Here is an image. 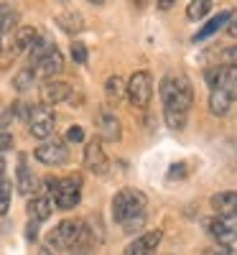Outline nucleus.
I'll return each instance as SVG.
<instances>
[{
    "mask_svg": "<svg viewBox=\"0 0 237 255\" xmlns=\"http://www.w3.org/2000/svg\"><path fill=\"white\" fill-rule=\"evenodd\" d=\"M10 202H13V184L8 179H3V181H0V217L8 215Z\"/></svg>",
    "mask_w": 237,
    "mask_h": 255,
    "instance_id": "nucleus-26",
    "label": "nucleus"
},
{
    "mask_svg": "<svg viewBox=\"0 0 237 255\" xmlns=\"http://www.w3.org/2000/svg\"><path fill=\"white\" fill-rule=\"evenodd\" d=\"M69 54H72V59L77 61V64H87V46L84 44H79V41H74V44L69 46Z\"/></svg>",
    "mask_w": 237,
    "mask_h": 255,
    "instance_id": "nucleus-30",
    "label": "nucleus"
},
{
    "mask_svg": "<svg viewBox=\"0 0 237 255\" xmlns=\"http://www.w3.org/2000/svg\"><path fill=\"white\" fill-rule=\"evenodd\" d=\"M15 189H18V194H23V197H36V191H38V181H36L33 171H31L28 163H26V156H20V158H18Z\"/></svg>",
    "mask_w": 237,
    "mask_h": 255,
    "instance_id": "nucleus-14",
    "label": "nucleus"
},
{
    "mask_svg": "<svg viewBox=\"0 0 237 255\" xmlns=\"http://www.w3.org/2000/svg\"><path fill=\"white\" fill-rule=\"evenodd\" d=\"M161 10H168V8H174V0H161V3H156Z\"/></svg>",
    "mask_w": 237,
    "mask_h": 255,
    "instance_id": "nucleus-36",
    "label": "nucleus"
},
{
    "mask_svg": "<svg viewBox=\"0 0 237 255\" xmlns=\"http://www.w3.org/2000/svg\"><path fill=\"white\" fill-rule=\"evenodd\" d=\"M145 204H148V197L143 194L140 189L125 186V189H120L118 194L113 197V204H110L113 220L118 225H122V222L130 220V217H135L138 212H145Z\"/></svg>",
    "mask_w": 237,
    "mask_h": 255,
    "instance_id": "nucleus-2",
    "label": "nucleus"
},
{
    "mask_svg": "<svg viewBox=\"0 0 237 255\" xmlns=\"http://www.w3.org/2000/svg\"><path fill=\"white\" fill-rule=\"evenodd\" d=\"M36 77H44L46 82L49 79H56L61 72H64V54L59 51V49H54L49 56H44L38 64H36Z\"/></svg>",
    "mask_w": 237,
    "mask_h": 255,
    "instance_id": "nucleus-15",
    "label": "nucleus"
},
{
    "mask_svg": "<svg viewBox=\"0 0 237 255\" xmlns=\"http://www.w3.org/2000/svg\"><path fill=\"white\" fill-rule=\"evenodd\" d=\"M54 207L64 209V212H69L79 204L82 199V176L79 174H69V176H64V179H56V186L51 191V197Z\"/></svg>",
    "mask_w": 237,
    "mask_h": 255,
    "instance_id": "nucleus-5",
    "label": "nucleus"
},
{
    "mask_svg": "<svg viewBox=\"0 0 237 255\" xmlns=\"http://www.w3.org/2000/svg\"><path fill=\"white\" fill-rule=\"evenodd\" d=\"M5 171H8V166H5V158H3V156H0V181H3V179H5Z\"/></svg>",
    "mask_w": 237,
    "mask_h": 255,
    "instance_id": "nucleus-37",
    "label": "nucleus"
},
{
    "mask_svg": "<svg viewBox=\"0 0 237 255\" xmlns=\"http://www.w3.org/2000/svg\"><path fill=\"white\" fill-rule=\"evenodd\" d=\"M36 38H38V28H36V26H20V28L13 33V54L31 51V46H33Z\"/></svg>",
    "mask_w": 237,
    "mask_h": 255,
    "instance_id": "nucleus-21",
    "label": "nucleus"
},
{
    "mask_svg": "<svg viewBox=\"0 0 237 255\" xmlns=\"http://www.w3.org/2000/svg\"><path fill=\"white\" fill-rule=\"evenodd\" d=\"M69 145L64 143V140H59V138H49V140H44V143H38L36 148H33V158L38 161V163H44V166H49V168H59V166H64L69 161Z\"/></svg>",
    "mask_w": 237,
    "mask_h": 255,
    "instance_id": "nucleus-6",
    "label": "nucleus"
},
{
    "mask_svg": "<svg viewBox=\"0 0 237 255\" xmlns=\"http://www.w3.org/2000/svg\"><path fill=\"white\" fill-rule=\"evenodd\" d=\"M13 145H15V138H13L10 130L0 133V153H3V151H13Z\"/></svg>",
    "mask_w": 237,
    "mask_h": 255,
    "instance_id": "nucleus-31",
    "label": "nucleus"
},
{
    "mask_svg": "<svg viewBox=\"0 0 237 255\" xmlns=\"http://www.w3.org/2000/svg\"><path fill=\"white\" fill-rule=\"evenodd\" d=\"M212 209L217 217H235L237 215V191H217L212 199H209Z\"/></svg>",
    "mask_w": 237,
    "mask_h": 255,
    "instance_id": "nucleus-16",
    "label": "nucleus"
},
{
    "mask_svg": "<svg viewBox=\"0 0 237 255\" xmlns=\"http://www.w3.org/2000/svg\"><path fill=\"white\" fill-rule=\"evenodd\" d=\"M54 128H56L54 113L49 108H44V105H33L31 115H28V135L44 143V140L54 138Z\"/></svg>",
    "mask_w": 237,
    "mask_h": 255,
    "instance_id": "nucleus-7",
    "label": "nucleus"
},
{
    "mask_svg": "<svg viewBox=\"0 0 237 255\" xmlns=\"http://www.w3.org/2000/svg\"><path fill=\"white\" fill-rule=\"evenodd\" d=\"M207 105H209V113H212V115L225 118V115L232 110L235 97H232L230 92H225V90H212V92H209V100H207Z\"/></svg>",
    "mask_w": 237,
    "mask_h": 255,
    "instance_id": "nucleus-19",
    "label": "nucleus"
},
{
    "mask_svg": "<svg viewBox=\"0 0 237 255\" xmlns=\"http://www.w3.org/2000/svg\"><path fill=\"white\" fill-rule=\"evenodd\" d=\"M207 232L217 240V245L232 248V243L237 240V217H217L214 215L207 222Z\"/></svg>",
    "mask_w": 237,
    "mask_h": 255,
    "instance_id": "nucleus-11",
    "label": "nucleus"
},
{
    "mask_svg": "<svg viewBox=\"0 0 237 255\" xmlns=\"http://www.w3.org/2000/svg\"><path fill=\"white\" fill-rule=\"evenodd\" d=\"M145 220H148V215H145V212H138L135 217H130L127 222H122L120 227L127 232V235H133V232H140V230L145 227Z\"/></svg>",
    "mask_w": 237,
    "mask_h": 255,
    "instance_id": "nucleus-28",
    "label": "nucleus"
},
{
    "mask_svg": "<svg viewBox=\"0 0 237 255\" xmlns=\"http://www.w3.org/2000/svg\"><path fill=\"white\" fill-rule=\"evenodd\" d=\"M161 240H163V232H161V230L140 232L133 243H127V248L122 250V255H156Z\"/></svg>",
    "mask_w": 237,
    "mask_h": 255,
    "instance_id": "nucleus-12",
    "label": "nucleus"
},
{
    "mask_svg": "<svg viewBox=\"0 0 237 255\" xmlns=\"http://www.w3.org/2000/svg\"><path fill=\"white\" fill-rule=\"evenodd\" d=\"M54 49H56V46H54L51 36H41V33H38V38L33 41V46H31V51H28V67L36 69V64L44 59V56H49Z\"/></svg>",
    "mask_w": 237,
    "mask_h": 255,
    "instance_id": "nucleus-22",
    "label": "nucleus"
},
{
    "mask_svg": "<svg viewBox=\"0 0 237 255\" xmlns=\"http://www.w3.org/2000/svg\"><path fill=\"white\" fill-rule=\"evenodd\" d=\"M20 28V10L13 3H0V36L15 33Z\"/></svg>",
    "mask_w": 237,
    "mask_h": 255,
    "instance_id": "nucleus-20",
    "label": "nucleus"
},
{
    "mask_svg": "<svg viewBox=\"0 0 237 255\" xmlns=\"http://www.w3.org/2000/svg\"><path fill=\"white\" fill-rule=\"evenodd\" d=\"M209 10H212V0H194V3H189V8H186V15H189L191 20H199V18H204Z\"/></svg>",
    "mask_w": 237,
    "mask_h": 255,
    "instance_id": "nucleus-27",
    "label": "nucleus"
},
{
    "mask_svg": "<svg viewBox=\"0 0 237 255\" xmlns=\"http://www.w3.org/2000/svg\"><path fill=\"white\" fill-rule=\"evenodd\" d=\"M204 255H237V253L232 248H227V245H212V248L204 250Z\"/></svg>",
    "mask_w": 237,
    "mask_h": 255,
    "instance_id": "nucleus-32",
    "label": "nucleus"
},
{
    "mask_svg": "<svg viewBox=\"0 0 237 255\" xmlns=\"http://www.w3.org/2000/svg\"><path fill=\"white\" fill-rule=\"evenodd\" d=\"M204 82L209 84V90H225L232 97H237V69L220 64V67H209L204 72Z\"/></svg>",
    "mask_w": 237,
    "mask_h": 255,
    "instance_id": "nucleus-9",
    "label": "nucleus"
},
{
    "mask_svg": "<svg viewBox=\"0 0 237 255\" xmlns=\"http://www.w3.org/2000/svg\"><path fill=\"white\" fill-rule=\"evenodd\" d=\"M230 20H232V10H222V13H217V15H214V18L209 20V23H207L202 31H197L194 41H204V38H209L212 33H217L220 28H225V26L230 23Z\"/></svg>",
    "mask_w": 237,
    "mask_h": 255,
    "instance_id": "nucleus-23",
    "label": "nucleus"
},
{
    "mask_svg": "<svg viewBox=\"0 0 237 255\" xmlns=\"http://www.w3.org/2000/svg\"><path fill=\"white\" fill-rule=\"evenodd\" d=\"M125 97L127 102L138 110H145L150 105V97H153V77L145 69H138L130 74V79L125 82Z\"/></svg>",
    "mask_w": 237,
    "mask_h": 255,
    "instance_id": "nucleus-3",
    "label": "nucleus"
},
{
    "mask_svg": "<svg viewBox=\"0 0 237 255\" xmlns=\"http://www.w3.org/2000/svg\"><path fill=\"white\" fill-rule=\"evenodd\" d=\"M95 128H97V138L102 143H120L122 140V123L110 108H100L95 113Z\"/></svg>",
    "mask_w": 237,
    "mask_h": 255,
    "instance_id": "nucleus-8",
    "label": "nucleus"
},
{
    "mask_svg": "<svg viewBox=\"0 0 237 255\" xmlns=\"http://www.w3.org/2000/svg\"><path fill=\"white\" fill-rule=\"evenodd\" d=\"M84 168L95 176H107V171H110V158H107L100 138H92L84 145Z\"/></svg>",
    "mask_w": 237,
    "mask_h": 255,
    "instance_id": "nucleus-10",
    "label": "nucleus"
},
{
    "mask_svg": "<svg viewBox=\"0 0 237 255\" xmlns=\"http://www.w3.org/2000/svg\"><path fill=\"white\" fill-rule=\"evenodd\" d=\"M184 168H186V163H174V166L168 168V171H171L168 179H181V176H186V174H184Z\"/></svg>",
    "mask_w": 237,
    "mask_h": 255,
    "instance_id": "nucleus-34",
    "label": "nucleus"
},
{
    "mask_svg": "<svg viewBox=\"0 0 237 255\" xmlns=\"http://www.w3.org/2000/svg\"><path fill=\"white\" fill-rule=\"evenodd\" d=\"M105 97H107V102H120L125 97V79L120 74L107 77V82H105Z\"/></svg>",
    "mask_w": 237,
    "mask_h": 255,
    "instance_id": "nucleus-24",
    "label": "nucleus"
},
{
    "mask_svg": "<svg viewBox=\"0 0 237 255\" xmlns=\"http://www.w3.org/2000/svg\"><path fill=\"white\" fill-rule=\"evenodd\" d=\"M56 26H59L64 33H72V36L87 28V23H84V15H82L79 10H74V8L61 10V13L56 15Z\"/></svg>",
    "mask_w": 237,
    "mask_h": 255,
    "instance_id": "nucleus-18",
    "label": "nucleus"
},
{
    "mask_svg": "<svg viewBox=\"0 0 237 255\" xmlns=\"http://www.w3.org/2000/svg\"><path fill=\"white\" fill-rule=\"evenodd\" d=\"M54 212V202L46 197V194H36L28 199V220L31 222H46Z\"/></svg>",
    "mask_w": 237,
    "mask_h": 255,
    "instance_id": "nucleus-17",
    "label": "nucleus"
},
{
    "mask_svg": "<svg viewBox=\"0 0 237 255\" xmlns=\"http://www.w3.org/2000/svg\"><path fill=\"white\" fill-rule=\"evenodd\" d=\"M38 255H59L56 250H51L49 245H44V248H38Z\"/></svg>",
    "mask_w": 237,
    "mask_h": 255,
    "instance_id": "nucleus-38",
    "label": "nucleus"
},
{
    "mask_svg": "<svg viewBox=\"0 0 237 255\" xmlns=\"http://www.w3.org/2000/svg\"><path fill=\"white\" fill-rule=\"evenodd\" d=\"M5 54V44H3V36H0V56Z\"/></svg>",
    "mask_w": 237,
    "mask_h": 255,
    "instance_id": "nucleus-39",
    "label": "nucleus"
},
{
    "mask_svg": "<svg viewBox=\"0 0 237 255\" xmlns=\"http://www.w3.org/2000/svg\"><path fill=\"white\" fill-rule=\"evenodd\" d=\"M33 84H36V72H33L31 67H23V69L15 72V77H13V90L28 92V90H33Z\"/></svg>",
    "mask_w": 237,
    "mask_h": 255,
    "instance_id": "nucleus-25",
    "label": "nucleus"
},
{
    "mask_svg": "<svg viewBox=\"0 0 237 255\" xmlns=\"http://www.w3.org/2000/svg\"><path fill=\"white\" fill-rule=\"evenodd\" d=\"M163 113H186L194 105V84L186 74H166L158 84Z\"/></svg>",
    "mask_w": 237,
    "mask_h": 255,
    "instance_id": "nucleus-1",
    "label": "nucleus"
},
{
    "mask_svg": "<svg viewBox=\"0 0 237 255\" xmlns=\"http://www.w3.org/2000/svg\"><path fill=\"white\" fill-rule=\"evenodd\" d=\"M82 232H84V220H77V217L61 220L49 232V248L51 250H72L79 243Z\"/></svg>",
    "mask_w": 237,
    "mask_h": 255,
    "instance_id": "nucleus-4",
    "label": "nucleus"
},
{
    "mask_svg": "<svg viewBox=\"0 0 237 255\" xmlns=\"http://www.w3.org/2000/svg\"><path fill=\"white\" fill-rule=\"evenodd\" d=\"M84 140V128L82 125H69L67 133H64V143H82Z\"/></svg>",
    "mask_w": 237,
    "mask_h": 255,
    "instance_id": "nucleus-29",
    "label": "nucleus"
},
{
    "mask_svg": "<svg viewBox=\"0 0 237 255\" xmlns=\"http://www.w3.org/2000/svg\"><path fill=\"white\" fill-rule=\"evenodd\" d=\"M38 95H41V105H44V108H51V105L67 102L72 97V87L67 82H61V79H49V82L41 84Z\"/></svg>",
    "mask_w": 237,
    "mask_h": 255,
    "instance_id": "nucleus-13",
    "label": "nucleus"
},
{
    "mask_svg": "<svg viewBox=\"0 0 237 255\" xmlns=\"http://www.w3.org/2000/svg\"><path fill=\"white\" fill-rule=\"evenodd\" d=\"M227 33H230V36H235V38H237V15H235V18H232V20H230V23H227Z\"/></svg>",
    "mask_w": 237,
    "mask_h": 255,
    "instance_id": "nucleus-35",
    "label": "nucleus"
},
{
    "mask_svg": "<svg viewBox=\"0 0 237 255\" xmlns=\"http://www.w3.org/2000/svg\"><path fill=\"white\" fill-rule=\"evenodd\" d=\"M26 240H28V243H36V240H38V222H28V227H26Z\"/></svg>",
    "mask_w": 237,
    "mask_h": 255,
    "instance_id": "nucleus-33",
    "label": "nucleus"
}]
</instances>
